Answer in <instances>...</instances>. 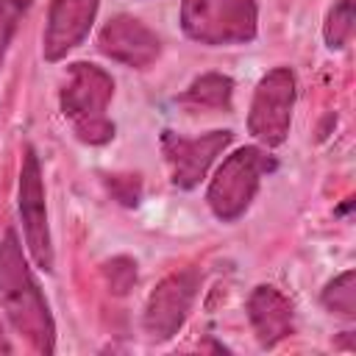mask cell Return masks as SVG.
I'll return each instance as SVG.
<instances>
[{
	"label": "cell",
	"instance_id": "6da1fadb",
	"mask_svg": "<svg viewBox=\"0 0 356 356\" xmlns=\"http://www.w3.org/2000/svg\"><path fill=\"white\" fill-rule=\"evenodd\" d=\"M0 309L6 312L11 328L25 337L36 353L50 356L56 350L53 314L22 256L14 228H6L0 239Z\"/></svg>",
	"mask_w": 356,
	"mask_h": 356
},
{
	"label": "cell",
	"instance_id": "7a4b0ae2",
	"mask_svg": "<svg viewBox=\"0 0 356 356\" xmlns=\"http://www.w3.org/2000/svg\"><path fill=\"white\" fill-rule=\"evenodd\" d=\"M114 97L111 75L86 61H75L67 70V83L61 89V114L72 122V131L86 145H106L114 139V122L106 108Z\"/></svg>",
	"mask_w": 356,
	"mask_h": 356
},
{
	"label": "cell",
	"instance_id": "3957f363",
	"mask_svg": "<svg viewBox=\"0 0 356 356\" xmlns=\"http://www.w3.org/2000/svg\"><path fill=\"white\" fill-rule=\"evenodd\" d=\"M181 28L192 42L222 47L256 39V0H181Z\"/></svg>",
	"mask_w": 356,
	"mask_h": 356
},
{
	"label": "cell",
	"instance_id": "277c9868",
	"mask_svg": "<svg viewBox=\"0 0 356 356\" xmlns=\"http://www.w3.org/2000/svg\"><path fill=\"white\" fill-rule=\"evenodd\" d=\"M275 170V159L267 156L261 147H239L234 150L214 172L211 184H209V192H206V200L214 211L217 220L222 222H234L239 220L256 192H259V184H261V175L264 172H273Z\"/></svg>",
	"mask_w": 356,
	"mask_h": 356
},
{
	"label": "cell",
	"instance_id": "5b68a950",
	"mask_svg": "<svg viewBox=\"0 0 356 356\" xmlns=\"http://www.w3.org/2000/svg\"><path fill=\"white\" fill-rule=\"evenodd\" d=\"M295 72L289 67H275L256 83L250 111H248V131L264 145L278 147L292 125V108H295Z\"/></svg>",
	"mask_w": 356,
	"mask_h": 356
},
{
	"label": "cell",
	"instance_id": "8992f818",
	"mask_svg": "<svg viewBox=\"0 0 356 356\" xmlns=\"http://www.w3.org/2000/svg\"><path fill=\"white\" fill-rule=\"evenodd\" d=\"M197 286H200V275L192 267L170 273L167 278H161L159 286L150 292L147 306H145V320H142L145 331L159 342L175 337L192 312V303L197 298Z\"/></svg>",
	"mask_w": 356,
	"mask_h": 356
},
{
	"label": "cell",
	"instance_id": "52a82bcc",
	"mask_svg": "<svg viewBox=\"0 0 356 356\" xmlns=\"http://www.w3.org/2000/svg\"><path fill=\"white\" fill-rule=\"evenodd\" d=\"M19 217L25 231V245L31 250V259L39 270L53 273V242H50V225H47V209H44V186H42V170L39 156L33 147H25L22 170H19Z\"/></svg>",
	"mask_w": 356,
	"mask_h": 356
},
{
	"label": "cell",
	"instance_id": "ba28073f",
	"mask_svg": "<svg viewBox=\"0 0 356 356\" xmlns=\"http://www.w3.org/2000/svg\"><path fill=\"white\" fill-rule=\"evenodd\" d=\"M231 139H234L231 131H209L197 139H186L172 131H164L161 150L170 164L172 184L178 189H195L206 175V170L211 167V161L231 145Z\"/></svg>",
	"mask_w": 356,
	"mask_h": 356
},
{
	"label": "cell",
	"instance_id": "9c48e42d",
	"mask_svg": "<svg viewBox=\"0 0 356 356\" xmlns=\"http://www.w3.org/2000/svg\"><path fill=\"white\" fill-rule=\"evenodd\" d=\"M97 47L111 61H120L134 70L150 67L161 53L159 36L142 19L128 17V14H120L103 25V31L97 36Z\"/></svg>",
	"mask_w": 356,
	"mask_h": 356
},
{
	"label": "cell",
	"instance_id": "30bf717a",
	"mask_svg": "<svg viewBox=\"0 0 356 356\" xmlns=\"http://www.w3.org/2000/svg\"><path fill=\"white\" fill-rule=\"evenodd\" d=\"M97 6H100V0H53L50 3L47 28L42 36L44 61L64 58L70 50H75L86 39V33L97 17Z\"/></svg>",
	"mask_w": 356,
	"mask_h": 356
},
{
	"label": "cell",
	"instance_id": "8fae6325",
	"mask_svg": "<svg viewBox=\"0 0 356 356\" xmlns=\"http://www.w3.org/2000/svg\"><path fill=\"white\" fill-rule=\"evenodd\" d=\"M248 320H250L261 348H275L281 339L295 334L292 300L281 289H275L270 284H261V286H256L250 292V298H248Z\"/></svg>",
	"mask_w": 356,
	"mask_h": 356
},
{
	"label": "cell",
	"instance_id": "7c38bea8",
	"mask_svg": "<svg viewBox=\"0 0 356 356\" xmlns=\"http://www.w3.org/2000/svg\"><path fill=\"white\" fill-rule=\"evenodd\" d=\"M189 108H206V111H231L234 100V81L222 72H203L195 78L186 92L178 97Z\"/></svg>",
	"mask_w": 356,
	"mask_h": 356
},
{
	"label": "cell",
	"instance_id": "4fadbf2b",
	"mask_svg": "<svg viewBox=\"0 0 356 356\" xmlns=\"http://www.w3.org/2000/svg\"><path fill=\"white\" fill-rule=\"evenodd\" d=\"M320 303L331 312V314H342V317H356V273L345 270L342 275H337L334 281L325 284Z\"/></svg>",
	"mask_w": 356,
	"mask_h": 356
},
{
	"label": "cell",
	"instance_id": "5bb4252c",
	"mask_svg": "<svg viewBox=\"0 0 356 356\" xmlns=\"http://www.w3.org/2000/svg\"><path fill=\"white\" fill-rule=\"evenodd\" d=\"M353 28H356L353 0H337V3L328 8L325 25H323V36H325L328 50H342V47L350 42Z\"/></svg>",
	"mask_w": 356,
	"mask_h": 356
},
{
	"label": "cell",
	"instance_id": "9a60e30c",
	"mask_svg": "<svg viewBox=\"0 0 356 356\" xmlns=\"http://www.w3.org/2000/svg\"><path fill=\"white\" fill-rule=\"evenodd\" d=\"M33 0H0V64L6 58V50L25 17V11L31 8Z\"/></svg>",
	"mask_w": 356,
	"mask_h": 356
},
{
	"label": "cell",
	"instance_id": "2e32d148",
	"mask_svg": "<svg viewBox=\"0 0 356 356\" xmlns=\"http://www.w3.org/2000/svg\"><path fill=\"white\" fill-rule=\"evenodd\" d=\"M103 273H106L108 289H111L114 295H125V292H131V286L136 284V261L128 259V256H117V259L106 261Z\"/></svg>",
	"mask_w": 356,
	"mask_h": 356
},
{
	"label": "cell",
	"instance_id": "e0dca14e",
	"mask_svg": "<svg viewBox=\"0 0 356 356\" xmlns=\"http://www.w3.org/2000/svg\"><path fill=\"white\" fill-rule=\"evenodd\" d=\"M106 186L120 206L136 209L142 200V178L139 175H106Z\"/></svg>",
	"mask_w": 356,
	"mask_h": 356
},
{
	"label": "cell",
	"instance_id": "ac0fdd59",
	"mask_svg": "<svg viewBox=\"0 0 356 356\" xmlns=\"http://www.w3.org/2000/svg\"><path fill=\"white\" fill-rule=\"evenodd\" d=\"M0 353H11V345H8L6 334H3V325H0Z\"/></svg>",
	"mask_w": 356,
	"mask_h": 356
}]
</instances>
